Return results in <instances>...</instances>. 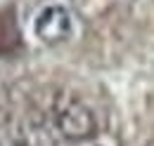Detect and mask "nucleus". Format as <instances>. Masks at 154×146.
Listing matches in <instances>:
<instances>
[{
	"mask_svg": "<svg viewBox=\"0 0 154 146\" xmlns=\"http://www.w3.org/2000/svg\"><path fill=\"white\" fill-rule=\"evenodd\" d=\"M50 120H52L50 125L52 132H57V137H62L64 142H81L100 132L93 109L83 99L69 92H59L52 99Z\"/></svg>",
	"mask_w": 154,
	"mask_h": 146,
	"instance_id": "1",
	"label": "nucleus"
},
{
	"mask_svg": "<svg viewBox=\"0 0 154 146\" xmlns=\"http://www.w3.org/2000/svg\"><path fill=\"white\" fill-rule=\"evenodd\" d=\"M74 28H76V21L69 7L64 5H48L38 12V17L33 21V33L40 42H48V45H57L64 42L74 36Z\"/></svg>",
	"mask_w": 154,
	"mask_h": 146,
	"instance_id": "2",
	"label": "nucleus"
},
{
	"mask_svg": "<svg viewBox=\"0 0 154 146\" xmlns=\"http://www.w3.org/2000/svg\"><path fill=\"white\" fill-rule=\"evenodd\" d=\"M57 146H121L119 137L112 134V132H97L88 139H81V142H64V144Z\"/></svg>",
	"mask_w": 154,
	"mask_h": 146,
	"instance_id": "3",
	"label": "nucleus"
},
{
	"mask_svg": "<svg viewBox=\"0 0 154 146\" xmlns=\"http://www.w3.org/2000/svg\"><path fill=\"white\" fill-rule=\"evenodd\" d=\"M109 2H112V0H85L83 5H85L93 14H95V12H102L104 7H109Z\"/></svg>",
	"mask_w": 154,
	"mask_h": 146,
	"instance_id": "4",
	"label": "nucleus"
}]
</instances>
